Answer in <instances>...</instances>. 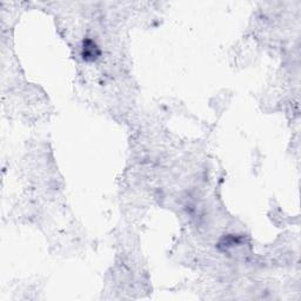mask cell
Here are the masks:
<instances>
[{
	"instance_id": "obj_1",
	"label": "cell",
	"mask_w": 301,
	"mask_h": 301,
	"mask_svg": "<svg viewBox=\"0 0 301 301\" xmlns=\"http://www.w3.org/2000/svg\"><path fill=\"white\" fill-rule=\"evenodd\" d=\"M100 53V50L96 42L92 39H86L83 44V50H81V57H83V59L86 61L97 60L99 58Z\"/></svg>"
}]
</instances>
